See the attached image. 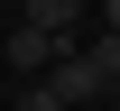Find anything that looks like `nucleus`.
I'll return each instance as SVG.
<instances>
[{
	"label": "nucleus",
	"mask_w": 120,
	"mask_h": 111,
	"mask_svg": "<svg viewBox=\"0 0 120 111\" xmlns=\"http://www.w3.org/2000/svg\"><path fill=\"white\" fill-rule=\"evenodd\" d=\"M102 83H120V74H111L102 56H65L56 74H46V93H56L65 111H83V102H102Z\"/></svg>",
	"instance_id": "1"
},
{
	"label": "nucleus",
	"mask_w": 120,
	"mask_h": 111,
	"mask_svg": "<svg viewBox=\"0 0 120 111\" xmlns=\"http://www.w3.org/2000/svg\"><path fill=\"white\" fill-rule=\"evenodd\" d=\"M65 56H74V37H56V28H28V19H19V37H9V65H19V74H56Z\"/></svg>",
	"instance_id": "2"
},
{
	"label": "nucleus",
	"mask_w": 120,
	"mask_h": 111,
	"mask_svg": "<svg viewBox=\"0 0 120 111\" xmlns=\"http://www.w3.org/2000/svg\"><path fill=\"white\" fill-rule=\"evenodd\" d=\"M74 19H83V0H28V28H56V37H74Z\"/></svg>",
	"instance_id": "3"
},
{
	"label": "nucleus",
	"mask_w": 120,
	"mask_h": 111,
	"mask_svg": "<svg viewBox=\"0 0 120 111\" xmlns=\"http://www.w3.org/2000/svg\"><path fill=\"white\" fill-rule=\"evenodd\" d=\"M19 111H65V102L46 93V83H28V102H19Z\"/></svg>",
	"instance_id": "4"
},
{
	"label": "nucleus",
	"mask_w": 120,
	"mask_h": 111,
	"mask_svg": "<svg viewBox=\"0 0 120 111\" xmlns=\"http://www.w3.org/2000/svg\"><path fill=\"white\" fill-rule=\"evenodd\" d=\"M102 19H111V28H120V0H102Z\"/></svg>",
	"instance_id": "5"
},
{
	"label": "nucleus",
	"mask_w": 120,
	"mask_h": 111,
	"mask_svg": "<svg viewBox=\"0 0 120 111\" xmlns=\"http://www.w3.org/2000/svg\"><path fill=\"white\" fill-rule=\"evenodd\" d=\"M83 111H102V102H83Z\"/></svg>",
	"instance_id": "6"
}]
</instances>
